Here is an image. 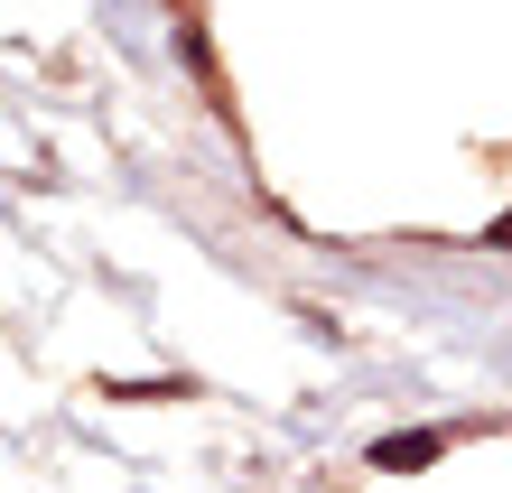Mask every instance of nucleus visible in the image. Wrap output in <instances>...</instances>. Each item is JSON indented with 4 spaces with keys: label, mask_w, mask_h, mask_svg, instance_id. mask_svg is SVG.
<instances>
[{
    "label": "nucleus",
    "mask_w": 512,
    "mask_h": 493,
    "mask_svg": "<svg viewBox=\"0 0 512 493\" xmlns=\"http://www.w3.org/2000/svg\"><path fill=\"white\" fill-rule=\"evenodd\" d=\"M447 447H457L447 428H391V438H373V466L382 475H419V466H438Z\"/></svg>",
    "instance_id": "f257e3e1"
},
{
    "label": "nucleus",
    "mask_w": 512,
    "mask_h": 493,
    "mask_svg": "<svg viewBox=\"0 0 512 493\" xmlns=\"http://www.w3.org/2000/svg\"><path fill=\"white\" fill-rule=\"evenodd\" d=\"M103 400H187L177 382H103Z\"/></svg>",
    "instance_id": "f03ea898"
}]
</instances>
